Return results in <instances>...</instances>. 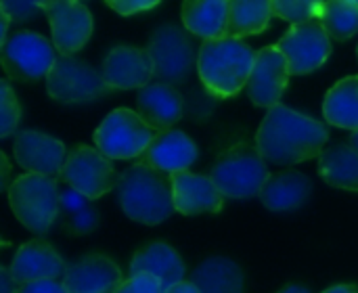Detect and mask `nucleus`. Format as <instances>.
Listing matches in <instances>:
<instances>
[{
  "instance_id": "29",
  "label": "nucleus",
  "mask_w": 358,
  "mask_h": 293,
  "mask_svg": "<svg viewBox=\"0 0 358 293\" xmlns=\"http://www.w3.org/2000/svg\"><path fill=\"white\" fill-rule=\"evenodd\" d=\"M323 4L325 0H273V10L275 17L283 21L302 23L310 19H319Z\"/></svg>"
},
{
  "instance_id": "17",
  "label": "nucleus",
  "mask_w": 358,
  "mask_h": 293,
  "mask_svg": "<svg viewBox=\"0 0 358 293\" xmlns=\"http://www.w3.org/2000/svg\"><path fill=\"white\" fill-rule=\"evenodd\" d=\"M124 283L120 266L105 256H86L63 275V287L67 293H115Z\"/></svg>"
},
{
  "instance_id": "35",
  "label": "nucleus",
  "mask_w": 358,
  "mask_h": 293,
  "mask_svg": "<svg viewBox=\"0 0 358 293\" xmlns=\"http://www.w3.org/2000/svg\"><path fill=\"white\" fill-rule=\"evenodd\" d=\"M115 13L128 17V15H136V13H145L155 8L162 0H105Z\"/></svg>"
},
{
  "instance_id": "30",
  "label": "nucleus",
  "mask_w": 358,
  "mask_h": 293,
  "mask_svg": "<svg viewBox=\"0 0 358 293\" xmlns=\"http://www.w3.org/2000/svg\"><path fill=\"white\" fill-rule=\"evenodd\" d=\"M21 117V107L19 101L6 80L0 82V136L6 138L17 130Z\"/></svg>"
},
{
  "instance_id": "43",
  "label": "nucleus",
  "mask_w": 358,
  "mask_h": 293,
  "mask_svg": "<svg viewBox=\"0 0 358 293\" xmlns=\"http://www.w3.org/2000/svg\"><path fill=\"white\" fill-rule=\"evenodd\" d=\"M350 145L358 151V130H352V134H350Z\"/></svg>"
},
{
  "instance_id": "10",
  "label": "nucleus",
  "mask_w": 358,
  "mask_h": 293,
  "mask_svg": "<svg viewBox=\"0 0 358 293\" xmlns=\"http://www.w3.org/2000/svg\"><path fill=\"white\" fill-rule=\"evenodd\" d=\"M277 48L285 55L292 76H304L325 65L331 55V38L319 19H310L292 23L277 42Z\"/></svg>"
},
{
  "instance_id": "40",
  "label": "nucleus",
  "mask_w": 358,
  "mask_h": 293,
  "mask_svg": "<svg viewBox=\"0 0 358 293\" xmlns=\"http://www.w3.org/2000/svg\"><path fill=\"white\" fill-rule=\"evenodd\" d=\"M0 21H2V27H0V42H4L8 38V23L13 21L4 10H0Z\"/></svg>"
},
{
  "instance_id": "8",
  "label": "nucleus",
  "mask_w": 358,
  "mask_h": 293,
  "mask_svg": "<svg viewBox=\"0 0 358 293\" xmlns=\"http://www.w3.org/2000/svg\"><path fill=\"white\" fill-rule=\"evenodd\" d=\"M0 59L8 78L36 82L48 76L59 57L55 44H50L44 36L34 31H17L2 42Z\"/></svg>"
},
{
  "instance_id": "31",
  "label": "nucleus",
  "mask_w": 358,
  "mask_h": 293,
  "mask_svg": "<svg viewBox=\"0 0 358 293\" xmlns=\"http://www.w3.org/2000/svg\"><path fill=\"white\" fill-rule=\"evenodd\" d=\"M46 0H0V10H4L13 21H31L42 10Z\"/></svg>"
},
{
  "instance_id": "4",
  "label": "nucleus",
  "mask_w": 358,
  "mask_h": 293,
  "mask_svg": "<svg viewBox=\"0 0 358 293\" xmlns=\"http://www.w3.org/2000/svg\"><path fill=\"white\" fill-rule=\"evenodd\" d=\"M8 203L15 218L34 235H46L61 212V191L57 178L27 172L13 180Z\"/></svg>"
},
{
  "instance_id": "12",
  "label": "nucleus",
  "mask_w": 358,
  "mask_h": 293,
  "mask_svg": "<svg viewBox=\"0 0 358 293\" xmlns=\"http://www.w3.org/2000/svg\"><path fill=\"white\" fill-rule=\"evenodd\" d=\"M48 19L52 44L61 55H73L92 36L90 10L80 0H46L42 4Z\"/></svg>"
},
{
  "instance_id": "13",
  "label": "nucleus",
  "mask_w": 358,
  "mask_h": 293,
  "mask_svg": "<svg viewBox=\"0 0 358 293\" xmlns=\"http://www.w3.org/2000/svg\"><path fill=\"white\" fill-rule=\"evenodd\" d=\"M101 73L109 90H134L151 84L155 63L149 48L115 46L103 59Z\"/></svg>"
},
{
  "instance_id": "7",
  "label": "nucleus",
  "mask_w": 358,
  "mask_h": 293,
  "mask_svg": "<svg viewBox=\"0 0 358 293\" xmlns=\"http://www.w3.org/2000/svg\"><path fill=\"white\" fill-rule=\"evenodd\" d=\"M46 90L50 99L63 105L92 103L109 92L103 73L90 63L73 57L61 55L46 76Z\"/></svg>"
},
{
  "instance_id": "18",
  "label": "nucleus",
  "mask_w": 358,
  "mask_h": 293,
  "mask_svg": "<svg viewBox=\"0 0 358 293\" xmlns=\"http://www.w3.org/2000/svg\"><path fill=\"white\" fill-rule=\"evenodd\" d=\"M174 208L185 216L216 214L222 210L224 195L214 185L212 176L193 174L189 170L172 174Z\"/></svg>"
},
{
  "instance_id": "28",
  "label": "nucleus",
  "mask_w": 358,
  "mask_h": 293,
  "mask_svg": "<svg viewBox=\"0 0 358 293\" xmlns=\"http://www.w3.org/2000/svg\"><path fill=\"white\" fill-rule=\"evenodd\" d=\"M319 21L331 40H350L358 34V2L352 0H325Z\"/></svg>"
},
{
  "instance_id": "32",
  "label": "nucleus",
  "mask_w": 358,
  "mask_h": 293,
  "mask_svg": "<svg viewBox=\"0 0 358 293\" xmlns=\"http://www.w3.org/2000/svg\"><path fill=\"white\" fill-rule=\"evenodd\" d=\"M115 293H164V287L157 277L141 273V275H130Z\"/></svg>"
},
{
  "instance_id": "2",
  "label": "nucleus",
  "mask_w": 358,
  "mask_h": 293,
  "mask_svg": "<svg viewBox=\"0 0 358 293\" xmlns=\"http://www.w3.org/2000/svg\"><path fill=\"white\" fill-rule=\"evenodd\" d=\"M256 63V50L241 38L203 40L197 52V73L206 90L216 99L237 97L250 82Z\"/></svg>"
},
{
  "instance_id": "41",
  "label": "nucleus",
  "mask_w": 358,
  "mask_h": 293,
  "mask_svg": "<svg viewBox=\"0 0 358 293\" xmlns=\"http://www.w3.org/2000/svg\"><path fill=\"white\" fill-rule=\"evenodd\" d=\"M323 293H358V287H355V285H334Z\"/></svg>"
},
{
  "instance_id": "21",
  "label": "nucleus",
  "mask_w": 358,
  "mask_h": 293,
  "mask_svg": "<svg viewBox=\"0 0 358 293\" xmlns=\"http://www.w3.org/2000/svg\"><path fill=\"white\" fill-rule=\"evenodd\" d=\"M141 273L157 277L166 292L185 279V262L174 248L155 241L141 248L130 260V275H141Z\"/></svg>"
},
{
  "instance_id": "26",
  "label": "nucleus",
  "mask_w": 358,
  "mask_h": 293,
  "mask_svg": "<svg viewBox=\"0 0 358 293\" xmlns=\"http://www.w3.org/2000/svg\"><path fill=\"white\" fill-rule=\"evenodd\" d=\"M323 115L331 126L358 130V76L340 80L323 101Z\"/></svg>"
},
{
  "instance_id": "19",
  "label": "nucleus",
  "mask_w": 358,
  "mask_h": 293,
  "mask_svg": "<svg viewBox=\"0 0 358 293\" xmlns=\"http://www.w3.org/2000/svg\"><path fill=\"white\" fill-rule=\"evenodd\" d=\"M197 159L195 141L180 130H164L157 132L147 151L138 157V162L157 168L166 174H176L189 170Z\"/></svg>"
},
{
  "instance_id": "23",
  "label": "nucleus",
  "mask_w": 358,
  "mask_h": 293,
  "mask_svg": "<svg viewBox=\"0 0 358 293\" xmlns=\"http://www.w3.org/2000/svg\"><path fill=\"white\" fill-rule=\"evenodd\" d=\"M231 0H185L182 25L189 34L214 40L227 36Z\"/></svg>"
},
{
  "instance_id": "22",
  "label": "nucleus",
  "mask_w": 358,
  "mask_h": 293,
  "mask_svg": "<svg viewBox=\"0 0 358 293\" xmlns=\"http://www.w3.org/2000/svg\"><path fill=\"white\" fill-rule=\"evenodd\" d=\"M313 195V183L298 170H287L271 176L258 195L262 206L271 212H292L302 208Z\"/></svg>"
},
{
  "instance_id": "42",
  "label": "nucleus",
  "mask_w": 358,
  "mask_h": 293,
  "mask_svg": "<svg viewBox=\"0 0 358 293\" xmlns=\"http://www.w3.org/2000/svg\"><path fill=\"white\" fill-rule=\"evenodd\" d=\"M277 293H313L308 287H302V285H287V287H283L281 292Z\"/></svg>"
},
{
  "instance_id": "27",
  "label": "nucleus",
  "mask_w": 358,
  "mask_h": 293,
  "mask_svg": "<svg viewBox=\"0 0 358 293\" xmlns=\"http://www.w3.org/2000/svg\"><path fill=\"white\" fill-rule=\"evenodd\" d=\"M273 17H275L273 0H231L227 36L231 38L258 36L264 29H268Z\"/></svg>"
},
{
  "instance_id": "1",
  "label": "nucleus",
  "mask_w": 358,
  "mask_h": 293,
  "mask_svg": "<svg viewBox=\"0 0 358 293\" xmlns=\"http://www.w3.org/2000/svg\"><path fill=\"white\" fill-rule=\"evenodd\" d=\"M327 141L325 124L281 103L268 109L256 132V147L273 166H296L315 159L323 153Z\"/></svg>"
},
{
  "instance_id": "11",
  "label": "nucleus",
  "mask_w": 358,
  "mask_h": 293,
  "mask_svg": "<svg viewBox=\"0 0 358 293\" xmlns=\"http://www.w3.org/2000/svg\"><path fill=\"white\" fill-rule=\"evenodd\" d=\"M149 52L155 63V78L164 84H176L191 76L197 67L195 46L176 25H162L149 40Z\"/></svg>"
},
{
  "instance_id": "3",
  "label": "nucleus",
  "mask_w": 358,
  "mask_h": 293,
  "mask_svg": "<svg viewBox=\"0 0 358 293\" xmlns=\"http://www.w3.org/2000/svg\"><path fill=\"white\" fill-rule=\"evenodd\" d=\"M115 193L124 214L141 224H162L176 212L172 174L143 162H136L120 174Z\"/></svg>"
},
{
  "instance_id": "24",
  "label": "nucleus",
  "mask_w": 358,
  "mask_h": 293,
  "mask_svg": "<svg viewBox=\"0 0 358 293\" xmlns=\"http://www.w3.org/2000/svg\"><path fill=\"white\" fill-rule=\"evenodd\" d=\"M191 283L201 293H243L245 290L241 266L224 256L203 260L193 271Z\"/></svg>"
},
{
  "instance_id": "37",
  "label": "nucleus",
  "mask_w": 358,
  "mask_h": 293,
  "mask_svg": "<svg viewBox=\"0 0 358 293\" xmlns=\"http://www.w3.org/2000/svg\"><path fill=\"white\" fill-rule=\"evenodd\" d=\"M0 293H17V283L10 275V269H0Z\"/></svg>"
},
{
  "instance_id": "20",
  "label": "nucleus",
  "mask_w": 358,
  "mask_h": 293,
  "mask_svg": "<svg viewBox=\"0 0 358 293\" xmlns=\"http://www.w3.org/2000/svg\"><path fill=\"white\" fill-rule=\"evenodd\" d=\"M138 115L155 130H170L182 117V97L170 84H147L136 97Z\"/></svg>"
},
{
  "instance_id": "33",
  "label": "nucleus",
  "mask_w": 358,
  "mask_h": 293,
  "mask_svg": "<svg viewBox=\"0 0 358 293\" xmlns=\"http://www.w3.org/2000/svg\"><path fill=\"white\" fill-rule=\"evenodd\" d=\"M88 201H90V199H88L86 195H82L80 191H76V189H71V187L67 185V189L61 191V212H59V216H63V222H65V220L71 218L73 214H78V212H82L84 208H88V206H90Z\"/></svg>"
},
{
  "instance_id": "44",
  "label": "nucleus",
  "mask_w": 358,
  "mask_h": 293,
  "mask_svg": "<svg viewBox=\"0 0 358 293\" xmlns=\"http://www.w3.org/2000/svg\"><path fill=\"white\" fill-rule=\"evenodd\" d=\"M357 57H358V46H357Z\"/></svg>"
},
{
  "instance_id": "9",
  "label": "nucleus",
  "mask_w": 358,
  "mask_h": 293,
  "mask_svg": "<svg viewBox=\"0 0 358 293\" xmlns=\"http://www.w3.org/2000/svg\"><path fill=\"white\" fill-rule=\"evenodd\" d=\"M61 178L65 185L80 191L90 201L107 195L120 183V174L115 172L111 159L99 149L86 145H80L67 153Z\"/></svg>"
},
{
  "instance_id": "25",
  "label": "nucleus",
  "mask_w": 358,
  "mask_h": 293,
  "mask_svg": "<svg viewBox=\"0 0 358 293\" xmlns=\"http://www.w3.org/2000/svg\"><path fill=\"white\" fill-rule=\"evenodd\" d=\"M321 178L336 189L358 193V151L350 143H338L319 155Z\"/></svg>"
},
{
  "instance_id": "16",
  "label": "nucleus",
  "mask_w": 358,
  "mask_h": 293,
  "mask_svg": "<svg viewBox=\"0 0 358 293\" xmlns=\"http://www.w3.org/2000/svg\"><path fill=\"white\" fill-rule=\"evenodd\" d=\"M10 275L15 279L17 285L23 283H31V281H44V279H63L67 266L63 262V258L57 254V250L42 241V239H34L23 243L13 262H10Z\"/></svg>"
},
{
  "instance_id": "6",
  "label": "nucleus",
  "mask_w": 358,
  "mask_h": 293,
  "mask_svg": "<svg viewBox=\"0 0 358 293\" xmlns=\"http://www.w3.org/2000/svg\"><path fill=\"white\" fill-rule=\"evenodd\" d=\"M155 130L132 109H113L96 128L94 145L109 159H134L141 157L151 141Z\"/></svg>"
},
{
  "instance_id": "5",
  "label": "nucleus",
  "mask_w": 358,
  "mask_h": 293,
  "mask_svg": "<svg viewBox=\"0 0 358 293\" xmlns=\"http://www.w3.org/2000/svg\"><path fill=\"white\" fill-rule=\"evenodd\" d=\"M212 180L224 197L250 199L262 193L268 174V164L260 149L252 143L229 147L212 168Z\"/></svg>"
},
{
  "instance_id": "39",
  "label": "nucleus",
  "mask_w": 358,
  "mask_h": 293,
  "mask_svg": "<svg viewBox=\"0 0 358 293\" xmlns=\"http://www.w3.org/2000/svg\"><path fill=\"white\" fill-rule=\"evenodd\" d=\"M164 293H201L191 281H180L176 285H172L170 290H166Z\"/></svg>"
},
{
  "instance_id": "36",
  "label": "nucleus",
  "mask_w": 358,
  "mask_h": 293,
  "mask_svg": "<svg viewBox=\"0 0 358 293\" xmlns=\"http://www.w3.org/2000/svg\"><path fill=\"white\" fill-rule=\"evenodd\" d=\"M17 293H67L63 283L52 281V279H44V281H31V283H23Z\"/></svg>"
},
{
  "instance_id": "14",
  "label": "nucleus",
  "mask_w": 358,
  "mask_h": 293,
  "mask_svg": "<svg viewBox=\"0 0 358 293\" xmlns=\"http://www.w3.org/2000/svg\"><path fill=\"white\" fill-rule=\"evenodd\" d=\"M289 63L285 55L275 46H264L256 52V63L252 78L248 82V94L254 105L271 109L279 105L287 82H289Z\"/></svg>"
},
{
  "instance_id": "45",
  "label": "nucleus",
  "mask_w": 358,
  "mask_h": 293,
  "mask_svg": "<svg viewBox=\"0 0 358 293\" xmlns=\"http://www.w3.org/2000/svg\"><path fill=\"white\" fill-rule=\"evenodd\" d=\"M352 2H358V0H352Z\"/></svg>"
},
{
  "instance_id": "15",
  "label": "nucleus",
  "mask_w": 358,
  "mask_h": 293,
  "mask_svg": "<svg viewBox=\"0 0 358 293\" xmlns=\"http://www.w3.org/2000/svg\"><path fill=\"white\" fill-rule=\"evenodd\" d=\"M13 155L25 172L44 174L52 178L61 176L67 159V151L61 141L36 130H23L15 136Z\"/></svg>"
},
{
  "instance_id": "34",
  "label": "nucleus",
  "mask_w": 358,
  "mask_h": 293,
  "mask_svg": "<svg viewBox=\"0 0 358 293\" xmlns=\"http://www.w3.org/2000/svg\"><path fill=\"white\" fill-rule=\"evenodd\" d=\"M96 224H99V216H96V212H94L90 206L65 220V229H67L69 233H73V235L90 233V231H94Z\"/></svg>"
},
{
  "instance_id": "38",
  "label": "nucleus",
  "mask_w": 358,
  "mask_h": 293,
  "mask_svg": "<svg viewBox=\"0 0 358 293\" xmlns=\"http://www.w3.org/2000/svg\"><path fill=\"white\" fill-rule=\"evenodd\" d=\"M0 166H2V189H4V191H8L13 183H8V176H10V164H8V159H6V155H4V153H0Z\"/></svg>"
}]
</instances>
